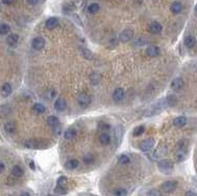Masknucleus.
I'll return each instance as SVG.
<instances>
[{
  "label": "nucleus",
  "mask_w": 197,
  "mask_h": 196,
  "mask_svg": "<svg viewBox=\"0 0 197 196\" xmlns=\"http://www.w3.org/2000/svg\"><path fill=\"white\" fill-rule=\"evenodd\" d=\"M147 196H163V194L160 193L159 190H151V191H149L148 193H147Z\"/></svg>",
  "instance_id": "nucleus-35"
},
{
  "label": "nucleus",
  "mask_w": 197,
  "mask_h": 196,
  "mask_svg": "<svg viewBox=\"0 0 197 196\" xmlns=\"http://www.w3.org/2000/svg\"><path fill=\"white\" fill-rule=\"evenodd\" d=\"M100 11V5L99 3H91L89 4V7H88V12H89L90 14H96V13H98Z\"/></svg>",
  "instance_id": "nucleus-26"
},
{
  "label": "nucleus",
  "mask_w": 197,
  "mask_h": 196,
  "mask_svg": "<svg viewBox=\"0 0 197 196\" xmlns=\"http://www.w3.org/2000/svg\"><path fill=\"white\" fill-rule=\"evenodd\" d=\"M23 173H24L23 169H22L20 166H18V165L14 166L12 171H11V174H12V176H14V177H16V178L22 177V176H23Z\"/></svg>",
  "instance_id": "nucleus-14"
},
{
  "label": "nucleus",
  "mask_w": 197,
  "mask_h": 196,
  "mask_svg": "<svg viewBox=\"0 0 197 196\" xmlns=\"http://www.w3.org/2000/svg\"><path fill=\"white\" fill-rule=\"evenodd\" d=\"M127 191L124 188H118L113 191V196H126Z\"/></svg>",
  "instance_id": "nucleus-28"
},
{
  "label": "nucleus",
  "mask_w": 197,
  "mask_h": 196,
  "mask_svg": "<svg viewBox=\"0 0 197 196\" xmlns=\"http://www.w3.org/2000/svg\"><path fill=\"white\" fill-rule=\"evenodd\" d=\"M77 136V130L74 128H68L67 130L64 132V139L67 140H74Z\"/></svg>",
  "instance_id": "nucleus-16"
},
{
  "label": "nucleus",
  "mask_w": 197,
  "mask_h": 196,
  "mask_svg": "<svg viewBox=\"0 0 197 196\" xmlns=\"http://www.w3.org/2000/svg\"><path fill=\"white\" fill-rule=\"evenodd\" d=\"M177 187V181L175 180H168L163 184L162 190L166 193H172Z\"/></svg>",
  "instance_id": "nucleus-3"
},
{
  "label": "nucleus",
  "mask_w": 197,
  "mask_h": 196,
  "mask_svg": "<svg viewBox=\"0 0 197 196\" xmlns=\"http://www.w3.org/2000/svg\"><path fill=\"white\" fill-rule=\"evenodd\" d=\"M4 163L3 162H1V163H0V172H1V173H3L4 172Z\"/></svg>",
  "instance_id": "nucleus-40"
},
{
  "label": "nucleus",
  "mask_w": 197,
  "mask_h": 196,
  "mask_svg": "<svg viewBox=\"0 0 197 196\" xmlns=\"http://www.w3.org/2000/svg\"><path fill=\"white\" fill-rule=\"evenodd\" d=\"M1 1H2V3H3V4H12L13 3V2H14V0H1Z\"/></svg>",
  "instance_id": "nucleus-39"
},
{
  "label": "nucleus",
  "mask_w": 197,
  "mask_h": 196,
  "mask_svg": "<svg viewBox=\"0 0 197 196\" xmlns=\"http://www.w3.org/2000/svg\"><path fill=\"white\" fill-rule=\"evenodd\" d=\"M90 80H91V83L92 84H99L100 81H101V76L98 74V73H93L90 76Z\"/></svg>",
  "instance_id": "nucleus-27"
},
{
  "label": "nucleus",
  "mask_w": 197,
  "mask_h": 196,
  "mask_svg": "<svg viewBox=\"0 0 197 196\" xmlns=\"http://www.w3.org/2000/svg\"><path fill=\"white\" fill-rule=\"evenodd\" d=\"M185 152H184V150L182 149H179L178 151H177V153H176V161L177 162H182L185 159Z\"/></svg>",
  "instance_id": "nucleus-31"
},
{
  "label": "nucleus",
  "mask_w": 197,
  "mask_h": 196,
  "mask_svg": "<svg viewBox=\"0 0 197 196\" xmlns=\"http://www.w3.org/2000/svg\"><path fill=\"white\" fill-rule=\"evenodd\" d=\"M33 110L36 112V114H43L45 111V106L41 103H36L34 106H33Z\"/></svg>",
  "instance_id": "nucleus-25"
},
{
  "label": "nucleus",
  "mask_w": 197,
  "mask_h": 196,
  "mask_svg": "<svg viewBox=\"0 0 197 196\" xmlns=\"http://www.w3.org/2000/svg\"><path fill=\"white\" fill-rule=\"evenodd\" d=\"M66 183H67V178H66L65 176H61V177L58 178V180H57L58 186H61V187H64Z\"/></svg>",
  "instance_id": "nucleus-34"
},
{
  "label": "nucleus",
  "mask_w": 197,
  "mask_h": 196,
  "mask_svg": "<svg viewBox=\"0 0 197 196\" xmlns=\"http://www.w3.org/2000/svg\"><path fill=\"white\" fill-rule=\"evenodd\" d=\"M99 140H100V143H101L102 145L107 146V145L110 144V142H111V137H110V135L108 133H106V132H103V133L100 134Z\"/></svg>",
  "instance_id": "nucleus-15"
},
{
  "label": "nucleus",
  "mask_w": 197,
  "mask_h": 196,
  "mask_svg": "<svg viewBox=\"0 0 197 196\" xmlns=\"http://www.w3.org/2000/svg\"><path fill=\"white\" fill-rule=\"evenodd\" d=\"M4 131L7 132V133H14V132L16 131V124L14 122H7L4 124Z\"/></svg>",
  "instance_id": "nucleus-21"
},
{
  "label": "nucleus",
  "mask_w": 197,
  "mask_h": 196,
  "mask_svg": "<svg viewBox=\"0 0 197 196\" xmlns=\"http://www.w3.org/2000/svg\"><path fill=\"white\" fill-rule=\"evenodd\" d=\"M195 12L197 13V4H196V7H195Z\"/></svg>",
  "instance_id": "nucleus-43"
},
{
  "label": "nucleus",
  "mask_w": 197,
  "mask_h": 196,
  "mask_svg": "<svg viewBox=\"0 0 197 196\" xmlns=\"http://www.w3.org/2000/svg\"><path fill=\"white\" fill-rule=\"evenodd\" d=\"M195 44H196V39H195V37H194V36L190 35V36H187V37H186V39H185L186 47L192 48V47L195 46Z\"/></svg>",
  "instance_id": "nucleus-17"
},
{
  "label": "nucleus",
  "mask_w": 197,
  "mask_h": 196,
  "mask_svg": "<svg viewBox=\"0 0 197 196\" xmlns=\"http://www.w3.org/2000/svg\"><path fill=\"white\" fill-rule=\"evenodd\" d=\"M47 124H48V126L52 127V128H56L59 125V120L55 115H51V117L47 118Z\"/></svg>",
  "instance_id": "nucleus-23"
},
{
  "label": "nucleus",
  "mask_w": 197,
  "mask_h": 196,
  "mask_svg": "<svg viewBox=\"0 0 197 196\" xmlns=\"http://www.w3.org/2000/svg\"><path fill=\"white\" fill-rule=\"evenodd\" d=\"M182 86H184V80L181 78H175L171 82V89H173L174 91H179Z\"/></svg>",
  "instance_id": "nucleus-8"
},
{
  "label": "nucleus",
  "mask_w": 197,
  "mask_h": 196,
  "mask_svg": "<svg viewBox=\"0 0 197 196\" xmlns=\"http://www.w3.org/2000/svg\"><path fill=\"white\" fill-rule=\"evenodd\" d=\"M157 167L160 170V172H163V174H169L173 170V165L168 159H160L159 164H157Z\"/></svg>",
  "instance_id": "nucleus-1"
},
{
  "label": "nucleus",
  "mask_w": 197,
  "mask_h": 196,
  "mask_svg": "<svg viewBox=\"0 0 197 196\" xmlns=\"http://www.w3.org/2000/svg\"><path fill=\"white\" fill-rule=\"evenodd\" d=\"M45 45V40L42 37H36L32 41V46L35 51H41Z\"/></svg>",
  "instance_id": "nucleus-6"
},
{
  "label": "nucleus",
  "mask_w": 197,
  "mask_h": 196,
  "mask_svg": "<svg viewBox=\"0 0 197 196\" xmlns=\"http://www.w3.org/2000/svg\"><path fill=\"white\" fill-rule=\"evenodd\" d=\"M83 161H84L85 164H90V163L93 161V157H92V155H86V156H84Z\"/></svg>",
  "instance_id": "nucleus-36"
},
{
  "label": "nucleus",
  "mask_w": 197,
  "mask_h": 196,
  "mask_svg": "<svg viewBox=\"0 0 197 196\" xmlns=\"http://www.w3.org/2000/svg\"><path fill=\"white\" fill-rule=\"evenodd\" d=\"M79 167V161L78 159H69L65 163V168L68 170H74Z\"/></svg>",
  "instance_id": "nucleus-19"
},
{
  "label": "nucleus",
  "mask_w": 197,
  "mask_h": 196,
  "mask_svg": "<svg viewBox=\"0 0 197 196\" xmlns=\"http://www.w3.org/2000/svg\"><path fill=\"white\" fill-rule=\"evenodd\" d=\"M66 108V101L63 98H58L55 102V109L57 111H64Z\"/></svg>",
  "instance_id": "nucleus-11"
},
{
  "label": "nucleus",
  "mask_w": 197,
  "mask_h": 196,
  "mask_svg": "<svg viewBox=\"0 0 197 196\" xmlns=\"http://www.w3.org/2000/svg\"><path fill=\"white\" fill-rule=\"evenodd\" d=\"M30 168H32V169H34V168H35L34 163H30Z\"/></svg>",
  "instance_id": "nucleus-42"
},
{
  "label": "nucleus",
  "mask_w": 197,
  "mask_h": 196,
  "mask_svg": "<svg viewBox=\"0 0 197 196\" xmlns=\"http://www.w3.org/2000/svg\"><path fill=\"white\" fill-rule=\"evenodd\" d=\"M144 130H145V127L138 126L134 129V130H133V135H134V136H138V135H141V133H143Z\"/></svg>",
  "instance_id": "nucleus-32"
},
{
  "label": "nucleus",
  "mask_w": 197,
  "mask_h": 196,
  "mask_svg": "<svg viewBox=\"0 0 197 196\" xmlns=\"http://www.w3.org/2000/svg\"><path fill=\"white\" fill-rule=\"evenodd\" d=\"M90 102H91L90 96L87 95L86 92H82L78 96V103H79L80 106H82V107L88 106V105L90 104Z\"/></svg>",
  "instance_id": "nucleus-2"
},
{
  "label": "nucleus",
  "mask_w": 197,
  "mask_h": 196,
  "mask_svg": "<svg viewBox=\"0 0 197 196\" xmlns=\"http://www.w3.org/2000/svg\"><path fill=\"white\" fill-rule=\"evenodd\" d=\"M18 40H19L18 35H16V34H11V35L7 36V43L9 44L10 46H15L16 44L18 43Z\"/></svg>",
  "instance_id": "nucleus-20"
},
{
  "label": "nucleus",
  "mask_w": 197,
  "mask_h": 196,
  "mask_svg": "<svg viewBox=\"0 0 197 196\" xmlns=\"http://www.w3.org/2000/svg\"><path fill=\"white\" fill-rule=\"evenodd\" d=\"M132 38H133V31H131V29H125L119 36V39H120L122 43L129 42Z\"/></svg>",
  "instance_id": "nucleus-4"
},
{
  "label": "nucleus",
  "mask_w": 197,
  "mask_h": 196,
  "mask_svg": "<svg viewBox=\"0 0 197 196\" xmlns=\"http://www.w3.org/2000/svg\"><path fill=\"white\" fill-rule=\"evenodd\" d=\"M39 1H40V0H27V2H29V4H32V5H35V4L39 3Z\"/></svg>",
  "instance_id": "nucleus-38"
},
{
  "label": "nucleus",
  "mask_w": 197,
  "mask_h": 196,
  "mask_svg": "<svg viewBox=\"0 0 197 196\" xmlns=\"http://www.w3.org/2000/svg\"><path fill=\"white\" fill-rule=\"evenodd\" d=\"M154 144H155V142L153 139H147L141 142V150L144 151V152H148V151L152 150V148L154 147Z\"/></svg>",
  "instance_id": "nucleus-5"
},
{
  "label": "nucleus",
  "mask_w": 197,
  "mask_h": 196,
  "mask_svg": "<svg viewBox=\"0 0 197 196\" xmlns=\"http://www.w3.org/2000/svg\"><path fill=\"white\" fill-rule=\"evenodd\" d=\"M130 163V158L128 155H121L120 158H119V164L120 165H128Z\"/></svg>",
  "instance_id": "nucleus-29"
},
{
  "label": "nucleus",
  "mask_w": 197,
  "mask_h": 196,
  "mask_svg": "<svg viewBox=\"0 0 197 196\" xmlns=\"http://www.w3.org/2000/svg\"><path fill=\"white\" fill-rule=\"evenodd\" d=\"M124 96H125V91L123 88H116L112 93V99H113V101L118 103V102H121L123 100Z\"/></svg>",
  "instance_id": "nucleus-9"
},
{
  "label": "nucleus",
  "mask_w": 197,
  "mask_h": 196,
  "mask_svg": "<svg viewBox=\"0 0 197 196\" xmlns=\"http://www.w3.org/2000/svg\"><path fill=\"white\" fill-rule=\"evenodd\" d=\"M170 10L173 14H179L182 11V4L178 1H175L171 4Z\"/></svg>",
  "instance_id": "nucleus-22"
},
{
  "label": "nucleus",
  "mask_w": 197,
  "mask_h": 196,
  "mask_svg": "<svg viewBox=\"0 0 197 196\" xmlns=\"http://www.w3.org/2000/svg\"><path fill=\"white\" fill-rule=\"evenodd\" d=\"M11 27L10 25H7V23H2L1 25H0V33H1V35H7V33L10 32Z\"/></svg>",
  "instance_id": "nucleus-30"
},
{
  "label": "nucleus",
  "mask_w": 197,
  "mask_h": 196,
  "mask_svg": "<svg viewBox=\"0 0 197 196\" xmlns=\"http://www.w3.org/2000/svg\"><path fill=\"white\" fill-rule=\"evenodd\" d=\"M185 196H197V194L194 191H192V190H190V191H188L187 193H186Z\"/></svg>",
  "instance_id": "nucleus-37"
},
{
  "label": "nucleus",
  "mask_w": 197,
  "mask_h": 196,
  "mask_svg": "<svg viewBox=\"0 0 197 196\" xmlns=\"http://www.w3.org/2000/svg\"><path fill=\"white\" fill-rule=\"evenodd\" d=\"M55 193H57V194H59V195H64V194H66V190L64 187L57 186L55 188Z\"/></svg>",
  "instance_id": "nucleus-33"
},
{
  "label": "nucleus",
  "mask_w": 197,
  "mask_h": 196,
  "mask_svg": "<svg viewBox=\"0 0 197 196\" xmlns=\"http://www.w3.org/2000/svg\"><path fill=\"white\" fill-rule=\"evenodd\" d=\"M162 31H163V25L157 21L151 22L150 25H149V32H150L151 34H153V35L160 34Z\"/></svg>",
  "instance_id": "nucleus-7"
},
{
  "label": "nucleus",
  "mask_w": 197,
  "mask_h": 196,
  "mask_svg": "<svg viewBox=\"0 0 197 196\" xmlns=\"http://www.w3.org/2000/svg\"><path fill=\"white\" fill-rule=\"evenodd\" d=\"M13 91V87L12 85L10 84V83H4L3 85H2L1 87V96H3V98H7V96H9L11 93Z\"/></svg>",
  "instance_id": "nucleus-12"
},
{
  "label": "nucleus",
  "mask_w": 197,
  "mask_h": 196,
  "mask_svg": "<svg viewBox=\"0 0 197 196\" xmlns=\"http://www.w3.org/2000/svg\"><path fill=\"white\" fill-rule=\"evenodd\" d=\"M58 24H59V19L56 17L48 18L45 22V26H46V29H55V27L58 26Z\"/></svg>",
  "instance_id": "nucleus-13"
},
{
  "label": "nucleus",
  "mask_w": 197,
  "mask_h": 196,
  "mask_svg": "<svg viewBox=\"0 0 197 196\" xmlns=\"http://www.w3.org/2000/svg\"><path fill=\"white\" fill-rule=\"evenodd\" d=\"M146 54L150 57H157L160 54V49L156 45H150L146 49Z\"/></svg>",
  "instance_id": "nucleus-10"
},
{
  "label": "nucleus",
  "mask_w": 197,
  "mask_h": 196,
  "mask_svg": "<svg viewBox=\"0 0 197 196\" xmlns=\"http://www.w3.org/2000/svg\"><path fill=\"white\" fill-rule=\"evenodd\" d=\"M20 196H30V195H29V193H27V192H23V193H22V194H21Z\"/></svg>",
  "instance_id": "nucleus-41"
},
{
  "label": "nucleus",
  "mask_w": 197,
  "mask_h": 196,
  "mask_svg": "<svg viewBox=\"0 0 197 196\" xmlns=\"http://www.w3.org/2000/svg\"><path fill=\"white\" fill-rule=\"evenodd\" d=\"M80 52H81V55L85 58V59H87V60L92 59V52H91L89 49H87L85 47H81L80 48Z\"/></svg>",
  "instance_id": "nucleus-24"
},
{
  "label": "nucleus",
  "mask_w": 197,
  "mask_h": 196,
  "mask_svg": "<svg viewBox=\"0 0 197 196\" xmlns=\"http://www.w3.org/2000/svg\"><path fill=\"white\" fill-rule=\"evenodd\" d=\"M186 124H187V118L185 117H177L174 118V121H173V125L177 127V128H181V127H184Z\"/></svg>",
  "instance_id": "nucleus-18"
}]
</instances>
